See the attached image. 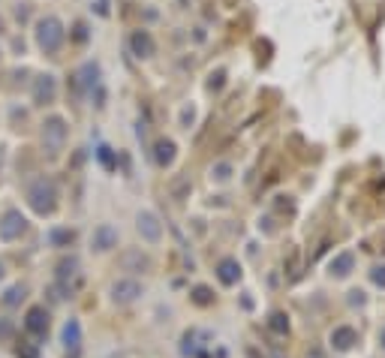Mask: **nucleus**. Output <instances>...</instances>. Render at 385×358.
Wrapping results in <instances>:
<instances>
[{"label":"nucleus","instance_id":"obj_2","mask_svg":"<svg viewBox=\"0 0 385 358\" xmlns=\"http://www.w3.org/2000/svg\"><path fill=\"white\" fill-rule=\"evenodd\" d=\"M36 43L43 52H57L60 43H64V24H60L55 15L43 18V22L36 24Z\"/></svg>","mask_w":385,"mask_h":358},{"label":"nucleus","instance_id":"obj_6","mask_svg":"<svg viewBox=\"0 0 385 358\" xmlns=\"http://www.w3.org/2000/svg\"><path fill=\"white\" fill-rule=\"evenodd\" d=\"M136 226H139V235L145 238L148 244H157L163 238V226H160V217L154 211H141L136 217Z\"/></svg>","mask_w":385,"mask_h":358},{"label":"nucleus","instance_id":"obj_19","mask_svg":"<svg viewBox=\"0 0 385 358\" xmlns=\"http://www.w3.org/2000/svg\"><path fill=\"white\" fill-rule=\"evenodd\" d=\"M192 301H196L199 307H208L211 301H214V295H211L208 286H196V289H192Z\"/></svg>","mask_w":385,"mask_h":358},{"label":"nucleus","instance_id":"obj_3","mask_svg":"<svg viewBox=\"0 0 385 358\" xmlns=\"http://www.w3.org/2000/svg\"><path fill=\"white\" fill-rule=\"evenodd\" d=\"M27 232V217L22 211H15V208H9L0 217V241H18Z\"/></svg>","mask_w":385,"mask_h":358},{"label":"nucleus","instance_id":"obj_26","mask_svg":"<svg viewBox=\"0 0 385 358\" xmlns=\"http://www.w3.org/2000/svg\"><path fill=\"white\" fill-rule=\"evenodd\" d=\"M0 280H4V262H0Z\"/></svg>","mask_w":385,"mask_h":358},{"label":"nucleus","instance_id":"obj_10","mask_svg":"<svg viewBox=\"0 0 385 358\" xmlns=\"http://www.w3.org/2000/svg\"><path fill=\"white\" fill-rule=\"evenodd\" d=\"M24 328L30 334L43 337L48 331V310H46V307H30L27 316H24Z\"/></svg>","mask_w":385,"mask_h":358},{"label":"nucleus","instance_id":"obj_12","mask_svg":"<svg viewBox=\"0 0 385 358\" xmlns=\"http://www.w3.org/2000/svg\"><path fill=\"white\" fill-rule=\"evenodd\" d=\"M217 277H220V283L223 286H235L241 280V265L235 259H223L217 265Z\"/></svg>","mask_w":385,"mask_h":358},{"label":"nucleus","instance_id":"obj_9","mask_svg":"<svg viewBox=\"0 0 385 358\" xmlns=\"http://www.w3.org/2000/svg\"><path fill=\"white\" fill-rule=\"evenodd\" d=\"M55 94H57V82H55V76H39L36 82H34V103H36V106L52 103Z\"/></svg>","mask_w":385,"mask_h":358},{"label":"nucleus","instance_id":"obj_1","mask_svg":"<svg viewBox=\"0 0 385 358\" xmlns=\"http://www.w3.org/2000/svg\"><path fill=\"white\" fill-rule=\"evenodd\" d=\"M27 205L34 208V214H39V217L52 214L55 208H57V190H55V184L48 181V178H36V181L27 187Z\"/></svg>","mask_w":385,"mask_h":358},{"label":"nucleus","instance_id":"obj_7","mask_svg":"<svg viewBox=\"0 0 385 358\" xmlns=\"http://www.w3.org/2000/svg\"><path fill=\"white\" fill-rule=\"evenodd\" d=\"M90 247H94L97 253H108L111 247H118V229L111 223H99L94 229V235H90Z\"/></svg>","mask_w":385,"mask_h":358},{"label":"nucleus","instance_id":"obj_11","mask_svg":"<svg viewBox=\"0 0 385 358\" xmlns=\"http://www.w3.org/2000/svg\"><path fill=\"white\" fill-rule=\"evenodd\" d=\"M358 343V334H356V328H349V325H340V328H334L331 331V346L334 350H340V352H346L352 350V346Z\"/></svg>","mask_w":385,"mask_h":358},{"label":"nucleus","instance_id":"obj_18","mask_svg":"<svg viewBox=\"0 0 385 358\" xmlns=\"http://www.w3.org/2000/svg\"><path fill=\"white\" fill-rule=\"evenodd\" d=\"M172 157H175V145H172V142H160L157 145V163L166 166V163H172Z\"/></svg>","mask_w":385,"mask_h":358},{"label":"nucleus","instance_id":"obj_8","mask_svg":"<svg viewBox=\"0 0 385 358\" xmlns=\"http://www.w3.org/2000/svg\"><path fill=\"white\" fill-rule=\"evenodd\" d=\"M60 343H64L66 352H78V346H82V322L66 320L64 328H60Z\"/></svg>","mask_w":385,"mask_h":358},{"label":"nucleus","instance_id":"obj_13","mask_svg":"<svg viewBox=\"0 0 385 358\" xmlns=\"http://www.w3.org/2000/svg\"><path fill=\"white\" fill-rule=\"evenodd\" d=\"M133 52H136L139 57H148V55H154V39H150L145 31L133 34Z\"/></svg>","mask_w":385,"mask_h":358},{"label":"nucleus","instance_id":"obj_14","mask_svg":"<svg viewBox=\"0 0 385 358\" xmlns=\"http://www.w3.org/2000/svg\"><path fill=\"white\" fill-rule=\"evenodd\" d=\"M24 286L22 283H15V286H9V289L4 292V298H0V301H4V307H18V304H22L24 301Z\"/></svg>","mask_w":385,"mask_h":358},{"label":"nucleus","instance_id":"obj_15","mask_svg":"<svg viewBox=\"0 0 385 358\" xmlns=\"http://www.w3.org/2000/svg\"><path fill=\"white\" fill-rule=\"evenodd\" d=\"M78 274V259L76 256H69V259H60L57 262V280L64 283V280H69V277H76Z\"/></svg>","mask_w":385,"mask_h":358},{"label":"nucleus","instance_id":"obj_21","mask_svg":"<svg viewBox=\"0 0 385 358\" xmlns=\"http://www.w3.org/2000/svg\"><path fill=\"white\" fill-rule=\"evenodd\" d=\"M271 328H274L277 334H283V331H286V328H289V320H286V316H283V313H274V316H271Z\"/></svg>","mask_w":385,"mask_h":358},{"label":"nucleus","instance_id":"obj_17","mask_svg":"<svg viewBox=\"0 0 385 358\" xmlns=\"http://www.w3.org/2000/svg\"><path fill=\"white\" fill-rule=\"evenodd\" d=\"M73 238H76L73 229H55V232L48 235V241H52L55 247H64V244H73Z\"/></svg>","mask_w":385,"mask_h":358},{"label":"nucleus","instance_id":"obj_24","mask_svg":"<svg viewBox=\"0 0 385 358\" xmlns=\"http://www.w3.org/2000/svg\"><path fill=\"white\" fill-rule=\"evenodd\" d=\"M373 283H377V286H385V265L373 268Z\"/></svg>","mask_w":385,"mask_h":358},{"label":"nucleus","instance_id":"obj_22","mask_svg":"<svg viewBox=\"0 0 385 358\" xmlns=\"http://www.w3.org/2000/svg\"><path fill=\"white\" fill-rule=\"evenodd\" d=\"M15 355H18V358H36V346L22 343V346H18V350H15Z\"/></svg>","mask_w":385,"mask_h":358},{"label":"nucleus","instance_id":"obj_23","mask_svg":"<svg viewBox=\"0 0 385 358\" xmlns=\"http://www.w3.org/2000/svg\"><path fill=\"white\" fill-rule=\"evenodd\" d=\"M13 331H15L13 322H9V320H0V341H9V337H13Z\"/></svg>","mask_w":385,"mask_h":358},{"label":"nucleus","instance_id":"obj_5","mask_svg":"<svg viewBox=\"0 0 385 358\" xmlns=\"http://www.w3.org/2000/svg\"><path fill=\"white\" fill-rule=\"evenodd\" d=\"M141 292L145 289H141V283L133 280V277H124V280L111 283V301L115 304H133Z\"/></svg>","mask_w":385,"mask_h":358},{"label":"nucleus","instance_id":"obj_4","mask_svg":"<svg viewBox=\"0 0 385 358\" xmlns=\"http://www.w3.org/2000/svg\"><path fill=\"white\" fill-rule=\"evenodd\" d=\"M64 138H66V124L60 121V117H48V121L43 124V145L55 154V151L64 148Z\"/></svg>","mask_w":385,"mask_h":358},{"label":"nucleus","instance_id":"obj_25","mask_svg":"<svg viewBox=\"0 0 385 358\" xmlns=\"http://www.w3.org/2000/svg\"><path fill=\"white\" fill-rule=\"evenodd\" d=\"M379 341H382V346H385V328H382V334H379Z\"/></svg>","mask_w":385,"mask_h":358},{"label":"nucleus","instance_id":"obj_16","mask_svg":"<svg viewBox=\"0 0 385 358\" xmlns=\"http://www.w3.org/2000/svg\"><path fill=\"white\" fill-rule=\"evenodd\" d=\"M352 265H356V259H352V253H340L337 259L331 262V274H337V277H346L352 271Z\"/></svg>","mask_w":385,"mask_h":358},{"label":"nucleus","instance_id":"obj_20","mask_svg":"<svg viewBox=\"0 0 385 358\" xmlns=\"http://www.w3.org/2000/svg\"><path fill=\"white\" fill-rule=\"evenodd\" d=\"M133 265H139V271H141V268H148L150 262H148V256H141V253H127L124 256V268H133Z\"/></svg>","mask_w":385,"mask_h":358}]
</instances>
